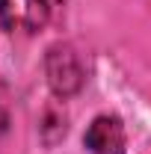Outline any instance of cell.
<instances>
[{
    "label": "cell",
    "mask_w": 151,
    "mask_h": 154,
    "mask_svg": "<svg viewBox=\"0 0 151 154\" xmlns=\"http://www.w3.org/2000/svg\"><path fill=\"white\" fill-rule=\"evenodd\" d=\"M65 110H62V104L57 101H51V104H45V110H42V119H39V134L45 139V145H57L59 139L65 136Z\"/></svg>",
    "instance_id": "277c9868"
},
{
    "label": "cell",
    "mask_w": 151,
    "mask_h": 154,
    "mask_svg": "<svg viewBox=\"0 0 151 154\" xmlns=\"http://www.w3.org/2000/svg\"><path fill=\"white\" fill-rule=\"evenodd\" d=\"M86 148L92 154H125V128L116 116H98L86 131Z\"/></svg>",
    "instance_id": "3957f363"
},
{
    "label": "cell",
    "mask_w": 151,
    "mask_h": 154,
    "mask_svg": "<svg viewBox=\"0 0 151 154\" xmlns=\"http://www.w3.org/2000/svg\"><path fill=\"white\" fill-rule=\"evenodd\" d=\"M51 12L48 0H0V24L9 33H36L45 27Z\"/></svg>",
    "instance_id": "7a4b0ae2"
},
{
    "label": "cell",
    "mask_w": 151,
    "mask_h": 154,
    "mask_svg": "<svg viewBox=\"0 0 151 154\" xmlns=\"http://www.w3.org/2000/svg\"><path fill=\"white\" fill-rule=\"evenodd\" d=\"M6 125H9V101H6V89L0 86V134L6 131Z\"/></svg>",
    "instance_id": "5b68a950"
},
{
    "label": "cell",
    "mask_w": 151,
    "mask_h": 154,
    "mask_svg": "<svg viewBox=\"0 0 151 154\" xmlns=\"http://www.w3.org/2000/svg\"><path fill=\"white\" fill-rule=\"evenodd\" d=\"M45 74H48V83L54 89L57 98H71L83 89L86 83V71H83V62H80V54H77L71 45L65 42H57L48 57H45Z\"/></svg>",
    "instance_id": "6da1fadb"
}]
</instances>
